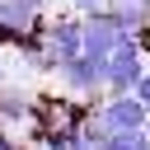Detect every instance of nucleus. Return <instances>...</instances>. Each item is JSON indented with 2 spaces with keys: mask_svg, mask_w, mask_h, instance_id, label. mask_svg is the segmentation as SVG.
<instances>
[{
  "mask_svg": "<svg viewBox=\"0 0 150 150\" xmlns=\"http://www.w3.org/2000/svg\"><path fill=\"white\" fill-rule=\"evenodd\" d=\"M56 84H61L66 94H80V98L103 94V89H108V56L80 52V56H70V61H61V66H56Z\"/></svg>",
  "mask_w": 150,
  "mask_h": 150,
  "instance_id": "nucleus-1",
  "label": "nucleus"
},
{
  "mask_svg": "<svg viewBox=\"0 0 150 150\" xmlns=\"http://www.w3.org/2000/svg\"><path fill=\"white\" fill-rule=\"evenodd\" d=\"M80 23H84V52L89 56H112L131 33L117 23V14L103 5V9H94V14H80Z\"/></svg>",
  "mask_w": 150,
  "mask_h": 150,
  "instance_id": "nucleus-2",
  "label": "nucleus"
},
{
  "mask_svg": "<svg viewBox=\"0 0 150 150\" xmlns=\"http://www.w3.org/2000/svg\"><path fill=\"white\" fill-rule=\"evenodd\" d=\"M42 47H47V56H52V66H61V61H70V56H80L84 52V23L80 19H66V14H56V19H42Z\"/></svg>",
  "mask_w": 150,
  "mask_h": 150,
  "instance_id": "nucleus-3",
  "label": "nucleus"
},
{
  "mask_svg": "<svg viewBox=\"0 0 150 150\" xmlns=\"http://www.w3.org/2000/svg\"><path fill=\"white\" fill-rule=\"evenodd\" d=\"M145 75V52L136 38H127L112 56H108V94H131Z\"/></svg>",
  "mask_w": 150,
  "mask_h": 150,
  "instance_id": "nucleus-4",
  "label": "nucleus"
},
{
  "mask_svg": "<svg viewBox=\"0 0 150 150\" xmlns=\"http://www.w3.org/2000/svg\"><path fill=\"white\" fill-rule=\"evenodd\" d=\"M98 112H103V122H108L112 131H145V127H150V103H145L136 89H131V94H112Z\"/></svg>",
  "mask_w": 150,
  "mask_h": 150,
  "instance_id": "nucleus-5",
  "label": "nucleus"
},
{
  "mask_svg": "<svg viewBox=\"0 0 150 150\" xmlns=\"http://www.w3.org/2000/svg\"><path fill=\"white\" fill-rule=\"evenodd\" d=\"M33 94L28 89H19L14 80L9 84H0V122H9V127H28L33 122Z\"/></svg>",
  "mask_w": 150,
  "mask_h": 150,
  "instance_id": "nucleus-6",
  "label": "nucleus"
},
{
  "mask_svg": "<svg viewBox=\"0 0 150 150\" xmlns=\"http://www.w3.org/2000/svg\"><path fill=\"white\" fill-rule=\"evenodd\" d=\"M145 145V131H112L108 136V150H141Z\"/></svg>",
  "mask_w": 150,
  "mask_h": 150,
  "instance_id": "nucleus-7",
  "label": "nucleus"
},
{
  "mask_svg": "<svg viewBox=\"0 0 150 150\" xmlns=\"http://www.w3.org/2000/svg\"><path fill=\"white\" fill-rule=\"evenodd\" d=\"M0 150H33V145H19L14 127H9V122H0Z\"/></svg>",
  "mask_w": 150,
  "mask_h": 150,
  "instance_id": "nucleus-8",
  "label": "nucleus"
},
{
  "mask_svg": "<svg viewBox=\"0 0 150 150\" xmlns=\"http://www.w3.org/2000/svg\"><path fill=\"white\" fill-rule=\"evenodd\" d=\"M103 5H108V0H70L75 14H94V9H103Z\"/></svg>",
  "mask_w": 150,
  "mask_h": 150,
  "instance_id": "nucleus-9",
  "label": "nucleus"
},
{
  "mask_svg": "<svg viewBox=\"0 0 150 150\" xmlns=\"http://www.w3.org/2000/svg\"><path fill=\"white\" fill-rule=\"evenodd\" d=\"M136 94H141V98H145V103H150V70H145V75H141V84H136Z\"/></svg>",
  "mask_w": 150,
  "mask_h": 150,
  "instance_id": "nucleus-10",
  "label": "nucleus"
},
{
  "mask_svg": "<svg viewBox=\"0 0 150 150\" xmlns=\"http://www.w3.org/2000/svg\"><path fill=\"white\" fill-rule=\"evenodd\" d=\"M28 5H38V9H47V5H52V0H28Z\"/></svg>",
  "mask_w": 150,
  "mask_h": 150,
  "instance_id": "nucleus-11",
  "label": "nucleus"
},
{
  "mask_svg": "<svg viewBox=\"0 0 150 150\" xmlns=\"http://www.w3.org/2000/svg\"><path fill=\"white\" fill-rule=\"evenodd\" d=\"M145 145H150V127H145Z\"/></svg>",
  "mask_w": 150,
  "mask_h": 150,
  "instance_id": "nucleus-12",
  "label": "nucleus"
},
{
  "mask_svg": "<svg viewBox=\"0 0 150 150\" xmlns=\"http://www.w3.org/2000/svg\"><path fill=\"white\" fill-rule=\"evenodd\" d=\"M141 150H150V145H141Z\"/></svg>",
  "mask_w": 150,
  "mask_h": 150,
  "instance_id": "nucleus-13",
  "label": "nucleus"
}]
</instances>
